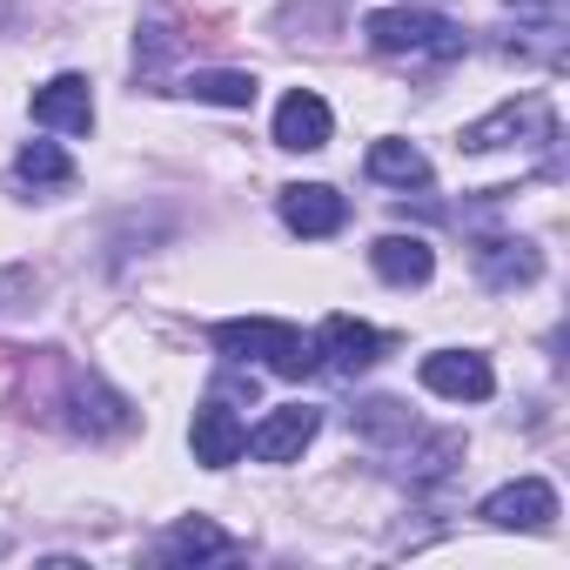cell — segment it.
I'll return each instance as SVG.
<instances>
[{
	"mask_svg": "<svg viewBox=\"0 0 570 570\" xmlns=\"http://www.w3.org/2000/svg\"><path fill=\"white\" fill-rule=\"evenodd\" d=\"M208 336H215V350H228V356H242V363H262L268 376H289V383H303V376L316 370V343H309L303 330H289V323H268V316L215 323Z\"/></svg>",
	"mask_w": 570,
	"mask_h": 570,
	"instance_id": "6da1fadb",
	"label": "cell"
},
{
	"mask_svg": "<svg viewBox=\"0 0 570 570\" xmlns=\"http://www.w3.org/2000/svg\"><path fill=\"white\" fill-rule=\"evenodd\" d=\"M370 48L376 55H463V28H450L443 14H423V8H383L363 21Z\"/></svg>",
	"mask_w": 570,
	"mask_h": 570,
	"instance_id": "7a4b0ae2",
	"label": "cell"
},
{
	"mask_svg": "<svg viewBox=\"0 0 570 570\" xmlns=\"http://www.w3.org/2000/svg\"><path fill=\"white\" fill-rule=\"evenodd\" d=\"M537 141H557V115H550V101H503L497 115H483V121H470L463 128V148L470 155H490V148H537Z\"/></svg>",
	"mask_w": 570,
	"mask_h": 570,
	"instance_id": "3957f363",
	"label": "cell"
},
{
	"mask_svg": "<svg viewBox=\"0 0 570 570\" xmlns=\"http://www.w3.org/2000/svg\"><path fill=\"white\" fill-rule=\"evenodd\" d=\"M476 517L497 523V530H550V523H557V490H550L543 476H517V483L490 490Z\"/></svg>",
	"mask_w": 570,
	"mask_h": 570,
	"instance_id": "277c9868",
	"label": "cell"
},
{
	"mask_svg": "<svg viewBox=\"0 0 570 570\" xmlns=\"http://www.w3.org/2000/svg\"><path fill=\"white\" fill-rule=\"evenodd\" d=\"M376 356H383V336L356 316H330L316 336V370H330V376H363V370H376Z\"/></svg>",
	"mask_w": 570,
	"mask_h": 570,
	"instance_id": "5b68a950",
	"label": "cell"
},
{
	"mask_svg": "<svg viewBox=\"0 0 570 570\" xmlns=\"http://www.w3.org/2000/svg\"><path fill=\"white\" fill-rule=\"evenodd\" d=\"M323 430V416L309 410V403H289V410H275L268 423H255L248 436H242V450L255 456V463H289V456H303L309 450V436Z\"/></svg>",
	"mask_w": 570,
	"mask_h": 570,
	"instance_id": "8992f818",
	"label": "cell"
},
{
	"mask_svg": "<svg viewBox=\"0 0 570 570\" xmlns=\"http://www.w3.org/2000/svg\"><path fill=\"white\" fill-rule=\"evenodd\" d=\"M423 390L456 396V403H483L497 390V376L476 350H436V356H423Z\"/></svg>",
	"mask_w": 570,
	"mask_h": 570,
	"instance_id": "52a82bcc",
	"label": "cell"
},
{
	"mask_svg": "<svg viewBox=\"0 0 570 570\" xmlns=\"http://www.w3.org/2000/svg\"><path fill=\"white\" fill-rule=\"evenodd\" d=\"M282 222L296 235H309V242H323V235H336L350 222V202L330 181H296V188H282Z\"/></svg>",
	"mask_w": 570,
	"mask_h": 570,
	"instance_id": "ba28073f",
	"label": "cell"
},
{
	"mask_svg": "<svg viewBox=\"0 0 570 570\" xmlns=\"http://www.w3.org/2000/svg\"><path fill=\"white\" fill-rule=\"evenodd\" d=\"M330 101L323 95H309V88H296L289 101L275 108V148H296V155H316V148H330Z\"/></svg>",
	"mask_w": 570,
	"mask_h": 570,
	"instance_id": "9c48e42d",
	"label": "cell"
},
{
	"mask_svg": "<svg viewBox=\"0 0 570 570\" xmlns=\"http://www.w3.org/2000/svg\"><path fill=\"white\" fill-rule=\"evenodd\" d=\"M35 121H41V128H61V135H88V128H95L88 75H55L48 88H35Z\"/></svg>",
	"mask_w": 570,
	"mask_h": 570,
	"instance_id": "30bf717a",
	"label": "cell"
},
{
	"mask_svg": "<svg viewBox=\"0 0 570 570\" xmlns=\"http://www.w3.org/2000/svg\"><path fill=\"white\" fill-rule=\"evenodd\" d=\"M476 275L490 282V289H523V282L543 275V255L530 242H503V235H483L476 242Z\"/></svg>",
	"mask_w": 570,
	"mask_h": 570,
	"instance_id": "8fae6325",
	"label": "cell"
},
{
	"mask_svg": "<svg viewBox=\"0 0 570 570\" xmlns=\"http://www.w3.org/2000/svg\"><path fill=\"white\" fill-rule=\"evenodd\" d=\"M242 423H235V410L228 403H202L195 410V430H188V443H195V463H208V470H228L235 456H242Z\"/></svg>",
	"mask_w": 570,
	"mask_h": 570,
	"instance_id": "7c38bea8",
	"label": "cell"
},
{
	"mask_svg": "<svg viewBox=\"0 0 570 570\" xmlns=\"http://www.w3.org/2000/svg\"><path fill=\"white\" fill-rule=\"evenodd\" d=\"M370 262H376L383 282H396V289H410V282H430V275H436V248H430L423 235H383V242L370 248Z\"/></svg>",
	"mask_w": 570,
	"mask_h": 570,
	"instance_id": "4fadbf2b",
	"label": "cell"
},
{
	"mask_svg": "<svg viewBox=\"0 0 570 570\" xmlns=\"http://www.w3.org/2000/svg\"><path fill=\"white\" fill-rule=\"evenodd\" d=\"M181 95L215 101V108H248V101H255V75H242V68H195V75L181 81Z\"/></svg>",
	"mask_w": 570,
	"mask_h": 570,
	"instance_id": "5bb4252c",
	"label": "cell"
},
{
	"mask_svg": "<svg viewBox=\"0 0 570 570\" xmlns=\"http://www.w3.org/2000/svg\"><path fill=\"white\" fill-rule=\"evenodd\" d=\"M161 557H175V563H188V557H235V537L222 523H208V517H188V523L168 530Z\"/></svg>",
	"mask_w": 570,
	"mask_h": 570,
	"instance_id": "9a60e30c",
	"label": "cell"
},
{
	"mask_svg": "<svg viewBox=\"0 0 570 570\" xmlns=\"http://www.w3.org/2000/svg\"><path fill=\"white\" fill-rule=\"evenodd\" d=\"M14 181H21V188H68V181H75V161H68L55 141H28V148L14 155Z\"/></svg>",
	"mask_w": 570,
	"mask_h": 570,
	"instance_id": "2e32d148",
	"label": "cell"
},
{
	"mask_svg": "<svg viewBox=\"0 0 570 570\" xmlns=\"http://www.w3.org/2000/svg\"><path fill=\"white\" fill-rule=\"evenodd\" d=\"M370 175L376 181H396V188H423L430 181V161H423L416 141H376L370 148Z\"/></svg>",
	"mask_w": 570,
	"mask_h": 570,
	"instance_id": "e0dca14e",
	"label": "cell"
},
{
	"mask_svg": "<svg viewBox=\"0 0 570 570\" xmlns=\"http://www.w3.org/2000/svg\"><path fill=\"white\" fill-rule=\"evenodd\" d=\"M356 423H363L370 436H403V430H410V416H403V403H390V396H376V403H363V410H356Z\"/></svg>",
	"mask_w": 570,
	"mask_h": 570,
	"instance_id": "ac0fdd59",
	"label": "cell"
},
{
	"mask_svg": "<svg viewBox=\"0 0 570 570\" xmlns=\"http://www.w3.org/2000/svg\"><path fill=\"white\" fill-rule=\"evenodd\" d=\"M517 8H537L543 21H557V14H563V0H517Z\"/></svg>",
	"mask_w": 570,
	"mask_h": 570,
	"instance_id": "d6986e66",
	"label": "cell"
}]
</instances>
